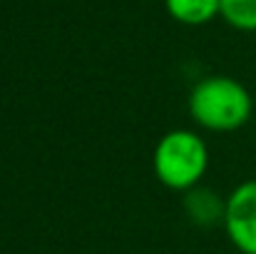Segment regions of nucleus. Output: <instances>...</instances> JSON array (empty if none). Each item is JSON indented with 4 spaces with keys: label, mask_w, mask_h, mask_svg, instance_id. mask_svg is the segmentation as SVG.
Wrapping results in <instances>:
<instances>
[{
    "label": "nucleus",
    "mask_w": 256,
    "mask_h": 254,
    "mask_svg": "<svg viewBox=\"0 0 256 254\" xmlns=\"http://www.w3.org/2000/svg\"><path fill=\"white\" fill-rule=\"evenodd\" d=\"M186 110L206 132H236L254 115V97L232 75H206L189 90Z\"/></svg>",
    "instance_id": "nucleus-1"
},
{
    "label": "nucleus",
    "mask_w": 256,
    "mask_h": 254,
    "mask_svg": "<svg viewBox=\"0 0 256 254\" xmlns=\"http://www.w3.org/2000/svg\"><path fill=\"white\" fill-rule=\"evenodd\" d=\"M209 145L196 130L176 127L160 137L152 152V169L160 184L172 192H189L202 184L209 169Z\"/></svg>",
    "instance_id": "nucleus-2"
},
{
    "label": "nucleus",
    "mask_w": 256,
    "mask_h": 254,
    "mask_svg": "<svg viewBox=\"0 0 256 254\" xmlns=\"http://www.w3.org/2000/svg\"><path fill=\"white\" fill-rule=\"evenodd\" d=\"M222 227L236 252L256 254V177L239 182L226 194Z\"/></svg>",
    "instance_id": "nucleus-3"
},
{
    "label": "nucleus",
    "mask_w": 256,
    "mask_h": 254,
    "mask_svg": "<svg viewBox=\"0 0 256 254\" xmlns=\"http://www.w3.org/2000/svg\"><path fill=\"white\" fill-rule=\"evenodd\" d=\"M182 207L184 214L189 217L192 224L196 227H216L224 224V212H226V197L216 192L214 187L199 184L189 192L182 194Z\"/></svg>",
    "instance_id": "nucleus-4"
},
{
    "label": "nucleus",
    "mask_w": 256,
    "mask_h": 254,
    "mask_svg": "<svg viewBox=\"0 0 256 254\" xmlns=\"http://www.w3.org/2000/svg\"><path fill=\"white\" fill-rule=\"evenodd\" d=\"M164 8L182 25H206L222 13V0H164Z\"/></svg>",
    "instance_id": "nucleus-5"
},
{
    "label": "nucleus",
    "mask_w": 256,
    "mask_h": 254,
    "mask_svg": "<svg viewBox=\"0 0 256 254\" xmlns=\"http://www.w3.org/2000/svg\"><path fill=\"white\" fill-rule=\"evenodd\" d=\"M219 18L234 30L256 33V0H222Z\"/></svg>",
    "instance_id": "nucleus-6"
}]
</instances>
